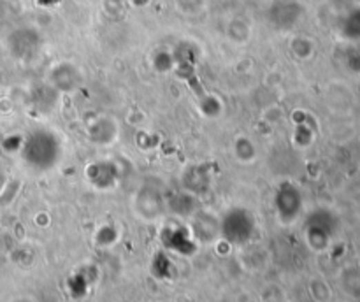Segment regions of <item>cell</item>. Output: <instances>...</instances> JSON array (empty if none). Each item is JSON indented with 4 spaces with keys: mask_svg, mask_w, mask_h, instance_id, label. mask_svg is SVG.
<instances>
[{
    "mask_svg": "<svg viewBox=\"0 0 360 302\" xmlns=\"http://www.w3.org/2000/svg\"><path fill=\"white\" fill-rule=\"evenodd\" d=\"M57 155H59L57 141L46 132H35L34 136L28 137V141L25 143L23 157L34 165H50L51 162H54Z\"/></svg>",
    "mask_w": 360,
    "mask_h": 302,
    "instance_id": "1",
    "label": "cell"
}]
</instances>
